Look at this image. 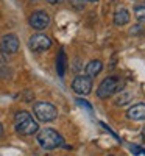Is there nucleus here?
<instances>
[{"instance_id": "12", "label": "nucleus", "mask_w": 145, "mask_h": 156, "mask_svg": "<svg viewBox=\"0 0 145 156\" xmlns=\"http://www.w3.org/2000/svg\"><path fill=\"white\" fill-rule=\"evenodd\" d=\"M65 64H67L65 53H64V50H61L58 55V59H56V70H58L59 76H64V73H65Z\"/></svg>"}, {"instance_id": "2", "label": "nucleus", "mask_w": 145, "mask_h": 156, "mask_svg": "<svg viewBox=\"0 0 145 156\" xmlns=\"http://www.w3.org/2000/svg\"><path fill=\"white\" fill-rule=\"evenodd\" d=\"M36 140L44 150H55V148L64 145L62 136L58 131H55V129H51V128H44V129H41V131H37Z\"/></svg>"}, {"instance_id": "1", "label": "nucleus", "mask_w": 145, "mask_h": 156, "mask_svg": "<svg viewBox=\"0 0 145 156\" xmlns=\"http://www.w3.org/2000/svg\"><path fill=\"white\" fill-rule=\"evenodd\" d=\"M14 126L16 131L22 136H31L39 131L37 122L33 119V115L28 111H19L14 115Z\"/></svg>"}, {"instance_id": "20", "label": "nucleus", "mask_w": 145, "mask_h": 156, "mask_svg": "<svg viewBox=\"0 0 145 156\" xmlns=\"http://www.w3.org/2000/svg\"><path fill=\"white\" fill-rule=\"evenodd\" d=\"M84 2H87V3H97L98 0H84Z\"/></svg>"}, {"instance_id": "14", "label": "nucleus", "mask_w": 145, "mask_h": 156, "mask_svg": "<svg viewBox=\"0 0 145 156\" xmlns=\"http://www.w3.org/2000/svg\"><path fill=\"white\" fill-rule=\"evenodd\" d=\"M134 16L139 22H145V5L134 8Z\"/></svg>"}, {"instance_id": "15", "label": "nucleus", "mask_w": 145, "mask_h": 156, "mask_svg": "<svg viewBox=\"0 0 145 156\" xmlns=\"http://www.w3.org/2000/svg\"><path fill=\"white\" fill-rule=\"evenodd\" d=\"M129 150L133 151V154H145V150L139 145H129Z\"/></svg>"}, {"instance_id": "21", "label": "nucleus", "mask_w": 145, "mask_h": 156, "mask_svg": "<svg viewBox=\"0 0 145 156\" xmlns=\"http://www.w3.org/2000/svg\"><path fill=\"white\" fill-rule=\"evenodd\" d=\"M143 137H145V129H143Z\"/></svg>"}, {"instance_id": "6", "label": "nucleus", "mask_w": 145, "mask_h": 156, "mask_svg": "<svg viewBox=\"0 0 145 156\" xmlns=\"http://www.w3.org/2000/svg\"><path fill=\"white\" fill-rule=\"evenodd\" d=\"M72 89L73 92L78 95H87L92 90V78L86 75H78L75 76V80L72 81Z\"/></svg>"}, {"instance_id": "11", "label": "nucleus", "mask_w": 145, "mask_h": 156, "mask_svg": "<svg viewBox=\"0 0 145 156\" xmlns=\"http://www.w3.org/2000/svg\"><path fill=\"white\" fill-rule=\"evenodd\" d=\"M129 22V11L126 8H118L114 12V23L117 27H123Z\"/></svg>"}, {"instance_id": "16", "label": "nucleus", "mask_w": 145, "mask_h": 156, "mask_svg": "<svg viewBox=\"0 0 145 156\" xmlns=\"http://www.w3.org/2000/svg\"><path fill=\"white\" fill-rule=\"evenodd\" d=\"M70 3L76 9H83L84 8V0H70Z\"/></svg>"}, {"instance_id": "13", "label": "nucleus", "mask_w": 145, "mask_h": 156, "mask_svg": "<svg viewBox=\"0 0 145 156\" xmlns=\"http://www.w3.org/2000/svg\"><path fill=\"white\" fill-rule=\"evenodd\" d=\"M131 98H133V95H131L129 92H123L122 90L120 97H117V100H115V105L117 106H123V105H126L128 101H131Z\"/></svg>"}, {"instance_id": "9", "label": "nucleus", "mask_w": 145, "mask_h": 156, "mask_svg": "<svg viewBox=\"0 0 145 156\" xmlns=\"http://www.w3.org/2000/svg\"><path fill=\"white\" fill-rule=\"evenodd\" d=\"M128 119L129 120H136V122H140V120H145V103H137V105H133L128 112Z\"/></svg>"}, {"instance_id": "5", "label": "nucleus", "mask_w": 145, "mask_h": 156, "mask_svg": "<svg viewBox=\"0 0 145 156\" xmlns=\"http://www.w3.org/2000/svg\"><path fill=\"white\" fill-rule=\"evenodd\" d=\"M28 47H30L31 51H34V53H41V51H45V50H48L51 47V41H50L48 36L37 33V34H33L30 37Z\"/></svg>"}, {"instance_id": "19", "label": "nucleus", "mask_w": 145, "mask_h": 156, "mask_svg": "<svg viewBox=\"0 0 145 156\" xmlns=\"http://www.w3.org/2000/svg\"><path fill=\"white\" fill-rule=\"evenodd\" d=\"M3 133H5V129H3V125H2V123H0V137H2V136H3Z\"/></svg>"}, {"instance_id": "4", "label": "nucleus", "mask_w": 145, "mask_h": 156, "mask_svg": "<svg viewBox=\"0 0 145 156\" xmlns=\"http://www.w3.org/2000/svg\"><path fill=\"white\" fill-rule=\"evenodd\" d=\"M33 112L39 122H51L56 119L58 109L48 101H37L33 105Z\"/></svg>"}, {"instance_id": "18", "label": "nucleus", "mask_w": 145, "mask_h": 156, "mask_svg": "<svg viewBox=\"0 0 145 156\" xmlns=\"http://www.w3.org/2000/svg\"><path fill=\"white\" fill-rule=\"evenodd\" d=\"M47 2L50 3V5H58V3H61L62 0H47Z\"/></svg>"}, {"instance_id": "10", "label": "nucleus", "mask_w": 145, "mask_h": 156, "mask_svg": "<svg viewBox=\"0 0 145 156\" xmlns=\"http://www.w3.org/2000/svg\"><path fill=\"white\" fill-rule=\"evenodd\" d=\"M101 70H103V62H101L100 59H92V61H89L87 66L84 67L86 76H89V78H95Z\"/></svg>"}, {"instance_id": "8", "label": "nucleus", "mask_w": 145, "mask_h": 156, "mask_svg": "<svg viewBox=\"0 0 145 156\" xmlns=\"http://www.w3.org/2000/svg\"><path fill=\"white\" fill-rule=\"evenodd\" d=\"M2 50L8 55H14L19 50V37L14 33H8L2 37Z\"/></svg>"}, {"instance_id": "17", "label": "nucleus", "mask_w": 145, "mask_h": 156, "mask_svg": "<svg viewBox=\"0 0 145 156\" xmlns=\"http://www.w3.org/2000/svg\"><path fill=\"white\" fill-rule=\"evenodd\" d=\"M76 103H78L80 106H84V108H87L89 111H92V106L89 105V103H87L86 100H83V98H76Z\"/></svg>"}, {"instance_id": "3", "label": "nucleus", "mask_w": 145, "mask_h": 156, "mask_svg": "<svg viewBox=\"0 0 145 156\" xmlns=\"http://www.w3.org/2000/svg\"><path fill=\"white\" fill-rule=\"evenodd\" d=\"M122 87H123V81L120 80V78L108 76V78H104V80L98 84V87H97V97L101 98V100H106V98L112 97L117 92H122V90H120Z\"/></svg>"}, {"instance_id": "7", "label": "nucleus", "mask_w": 145, "mask_h": 156, "mask_svg": "<svg viewBox=\"0 0 145 156\" xmlns=\"http://www.w3.org/2000/svg\"><path fill=\"white\" fill-rule=\"evenodd\" d=\"M48 23H50V16L47 14L45 11H34L33 14L30 16V25H31V28L34 30H44L48 27Z\"/></svg>"}]
</instances>
